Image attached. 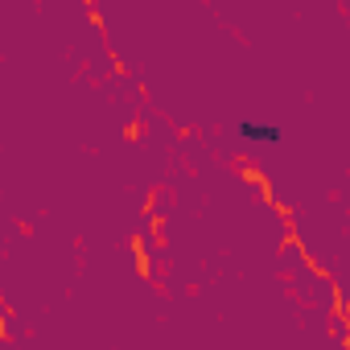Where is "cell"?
Wrapping results in <instances>:
<instances>
[{
	"mask_svg": "<svg viewBox=\"0 0 350 350\" xmlns=\"http://www.w3.org/2000/svg\"><path fill=\"white\" fill-rule=\"evenodd\" d=\"M239 136L252 144H280V128L276 124H260V120H239Z\"/></svg>",
	"mask_w": 350,
	"mask_h": 350,
	"instance_id": "1",
	"label": "cell"
}]
</instances>
